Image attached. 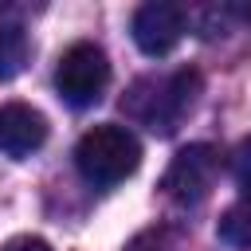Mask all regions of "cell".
I'll return each instance as SVG.
<instances>
[{"label": "cell", "mask_w": 251, "mask_h": 251, "mask_svg": "<svg viewBox=\"0 0 251 251\" xmlns=\"http://www.w3.org/2000/svg\"><path fill=\"white\" fill-rule=\"evenodd\" d=\"M216 235L224 243H231V247L251 251V196H239L235 204L224 208V216L216 224Z\"/></svg>", "instance_id": "cell-8"}, {"label": "cell", "mask_w": 251, "mask_h": 251, "mask_svg": "<svg viewBox=\"0 0 251 251\" xmlns=\"http://www.w3.org/2000/svg\"><path fill=\"white\" fill-rule=\"evenodd\" d=\"M231 173H235V184L243 188V196H251V133L235 145V153H231Z\"/></svg>", "instance_id": "cell-9"}, {"label": "cell", "mask_w": 251, "mask_h": 251, "mask_svg": "<svg viewBox=\"0 0 251 251\" xmlns=\"http://www.w3.org/2000/svg\"><path fill=\"white\" fill-rule=\"evenodd\" d=\"M24 63H27V31L20 20L0 12V78L20 75Z\"/></svg>", "instance_id": "cell-7"}, {"label": "cell", "mask_w": 251, "mask_h": 251, "mask_svg": "<svg viewBox=\"0 0 251 251\" xmlns=\"http://www.w3.org/2000/svg\"><path fill=\"white\" fill-rule=\"evenodd\" d=\"M110 82V59L98 43H71L63 55H59V67H55V90L67 106L75 110H86L102 98Z\"/></svg>", "instance_id": "cell-3"}, {"label": "cell", "mask_w": 251, "mask_h": 251, "mask_svg": "<svg viewBox=\"0 0 251 251\" xmlns=\"http://www.w3.org/2000/svg\"><path fill=\"white\" fill-rule=\"evenodd\" d=\"M47 141V118L27 102H4L0 106V149L8 157H31Z\"/></svg>", "instance_id": "cell-6"}, {"label": "cell", "mask_w": 251, "mask_h": 251, "mask_svg": "<svg viewBox=\"0 0 251 251\" xmlns=\"http://www.w3.org/2000/svg\"><path fill=\"white\" fill-rule=\"evenodd\" d=\"M243 20H247V24H251V8H243Z\"/></svg>", "instance_id": "cell-11"}, {"label": "cell", "mask_w": 251, "mask_h": 251, "mask_svg": "<svg viewBox=\"0 0 251 251\" xmlns=\"http://www.w3.org/2000/svg\"><path fill=\"white\" fill-rule=\"evenodd\" d=\"M75 165H78V173H82L86 184L114 188V184H122L126 176L137 173V165H141V141L126 126L102 122V126H94V129H86L78 137Z\"/></svg>", "instance_id": "cell-2"}, {"label": "cell", "mask_w": 251, "mask_h": 251, "mask_svg": "<svg viewBox=\"0 0 251 251\" xmlns=\"http://www.w3.org/2000/svg\"><path fill=\"white\" fill-rule=\"evenodd\" d=\"M4 251H51V243L39 239V235H20V239L4 243Z\"/></svg>", "instance_id": "cell-10"}, {"label": "cell", "mask_w": 251, "mask_h": 251, "mask_svg": "<svg viewBox=\"0 0 251 251\" xmlns=\"http://www.w3.org/2000/svg\"><path fill=\"white\" fill-rule=\"evenodd\" d=\"M200 94V75L196 71H173V75H161V78H137L129 86V94L122 98V110L149 126L153 133H173L180 126V118L192 110Z\"/></svg>", "instance_id": "cell-1"}, {"label": "cell", "mask_w": 251, "mask_h": 251, "mask_svg": "<svg viewBox=\"0 0 251 251\" xmlns=\"http://www.w3.org/2000/svg\"><path fill=\"white\" fill-rule=\"evenodd\" d=\"M184 27H188V12L180 4H169V0H149L133 12V43L149 59L169 55L180 43Z\"/></svg>", "instance_id": "cell-5"}, {"label": "cell", "mask_w": 251, "mask_h": 251, "mask_svg": "<svg viewBox=\"0 0 251 251\" xmlns=\"http://www.w3.org/2000/svg\"><path fill=\"white\" fill-rule=\"evenodd\" d=\"M216 176H220V149L208 141H196V145L176 149V157L169 161V169L161 176V188L176 204H200L212 192Z\"/></svg>", "instance_id": "cell-4"}]
</instances>
